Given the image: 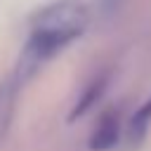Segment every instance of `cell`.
I'll list each match as a JSON object with an SVG mask.
<instances>
[{"label": "cell", "instance_id": "obj_1", "mask_svg": "<svg viewBox=\"0 0 151 151\" xmlns=\"http://www.w3.org/2000/svg\"><path fill=\"white\" fill-rule=\"evenodd\" d=\"M87 21V7L80 0H54L40 7L31 17V33L12 73L21 83H28L45 61L83 35Z\"/></svg>", "mask_w": 151, "mask_h": 151}, {"label": "cell", "instance_id": "obj_2", "mask_svg": "<svg viewBox=\"0 0 151 151\" xmlns=\"http://www.w3.org/2000/svg\"><path fill=\"white\" fill-rule=\"evenodd\" d=\"M120 132H123L120 111L118 109L106 111L97 120L94 130L90 132V142H87L90 151H109V149H113L118 144V139H120Z\"/></svg>", "mask_w": 151, "mask_h": 151}, {"label": "cell", "instance_id": "obj_3", "mask_svg": "<svg viewBox=\"0 0 151 151\" xmlns=\"http://www.w3.org/2000/svg\"><path fill=\"white\" fill-rule=\"evenodd\" d=\"M21 87H24V83L14 73H9L5 80H0V144L5 142V137L12 127V118L17 111V99H19Z\"/></svg>", "mask_w": 151, "mask_h": 151}, {"label": "cell", "instance_id": "obj_4", "mask_svg": "<svg viewBox=\"0 0 151 151\" xmlns=\"http://www.w3.org/2000/svg\"><path fill=\"white\" fill-rule=\"evenodd\" d=\"M106 85H109V73H99V76H94V78L85 85V90H83V94L78 97L76 106L71 109L68 120H76V118L85 116V113H87V111L101 99V94L106 92Z\"/></svg>", "mask_w": 151, "mask_h": 151}, {"label": "cell", "instance_id": "obj_5", "mask_svg": "<svg viewBox=\"0 0 151 151\" xmlns=\"http://www.w3.org/2000/svg\"><path fill=\"white\" fill-rule=\"evenodd\" d=\"M149 127H151V97L130 116V120L125 125V137H127L130 146H139L146 139Z\"/></svg>", "mask_w": 151, "mask_h": 151}]
</instances>
